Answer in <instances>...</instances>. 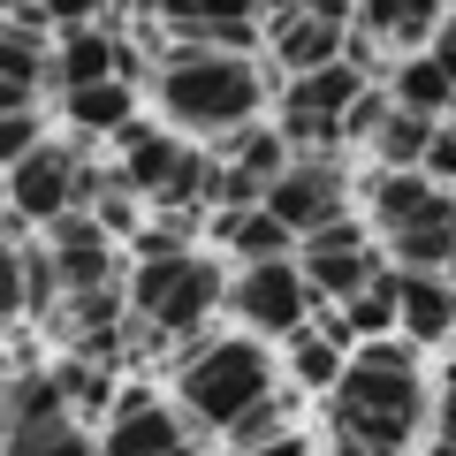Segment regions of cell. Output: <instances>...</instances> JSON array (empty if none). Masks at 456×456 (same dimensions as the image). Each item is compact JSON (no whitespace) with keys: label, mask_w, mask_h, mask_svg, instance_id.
Listing matches in <instances>:
<instances>
[{"label":"cell","mask_w":456,"mask_h":456,"mask_svg":"<svg viewBox=\"0 0 456 456\" xmlns=\"http://www.w3.org/2000/svg\"><path fill=\"white\" fill-rule=\"evenodd\" d=\"M221 152H228V167H244L251 183H274L281 167L297 160V152H289V137H281V130H266V122H244L236 137H221Z\"/></svg>","instance_id":"44dd1931"},{"label":"cell","mask_w":456,"mask_h":456,"mask_svg":"<svg viewBox=\"0 0 456 456\" xmlns=\"http://www.w3.org/2000/svg\"><path fill=\"white\" fill-rule=\"evenodd\" d=\"M61 305V266L46 244H23V320H53Z\"/></svg>","instance_id":"d4e9b609"},{"label":"cell","mask_w":456,"mask_h":456,"mask_svg":"<svg viewBox=\"0 0 456 456\" xmlns=\"http://www.w3.org/2000/svg\"><path fill=\"white\" fill-rule=\"evenodd\" d=\"M99 198V167L84 160L77 145H38V152H23L16 167H8V213L16 221H31V228H53L61 213H84Z\"/></svg>","instance_id":"5b68a950"},{"label":"cell","mask_w":456,"mask_h":456,"mask_svg":"<svg viewBox=\"0 0 456 456\" xmlns=\"http://www.w3.org/2000/svg\"><path fill=\"white\" fill-rule=\"evenodd\" d=\"M305 0H259V23H274V16H297Z\"/></svg>","instance_id":"74e56055"},{"label":"cell","mask_w":456,"mask_h":456,"mask_svg":"<svg viewBox=\"0 0 456 456\" xmlns=\"http://www.w3.org/2000/svg\"><path fill=\"white\" fill-rule=\"evenodd\" d=\"M114 145H122V191H145V198H160L167 183H175V167H183L175 130H152V122H130V130L114 137Z\"/></svg>","instance_id":"5bb4252c"},{"label":"cell","mask_w":456,"mask_h":456,"mask_svg":"<svg viewBox=\"0 0 456 456\" xmlns=\"http://www.w3.org/2000/svg\"><path fill=\"white\" fill-rule=\"evenodd\" d=\"M305 251H365V221L358 213H335V221H320L312 236H297Z\"/></svg>","instance_id":"f546056e"},{"label":"cell","mask_w":456,"mask_h":456,"mask_svg":"<svg viewBox=\"0 0 456 456\" xmlns=\"http://www.w3.org/2000/svg\"><path fill=\"white\" fill-rule=\"evenodd\" d=\"M244 456H312V449H305V434H281V441H266V449H244Z\"/></svg>","instance_id":"8d00e7d4"},{"label":"cell","mask_w":456,"mask_h":456,"mask_svg":"<svg viewBox=\"0 0 456 456\" xmlns=\"http://www.w3.org/2000/svg\"><path fill=\"white\" fill-rule=\"evenodd\" d=\"M342 23H320V16H274L266 23V53H274V69H281V84L289 77H312V69H327V61H342Z\"/></svg>","instance_id":"4fadbf2b"},{"label":"cell","mask_w":456,"mask_h":456,"mask_svg":"<svg viewBox=\"0 0 456 456\" xmlns=\"http://www.w3.org/2000/svg\"><path fill=\"white\" fill-rule=\"evenodd\" d=\"M167 456H198V449H191V441H183V449H167Z\"/></svg>","instance_id":"ab89813d"},{"label":"cell","mask_w":456,"mask_h":456,"mask_svg":"<svg viewBox=\"0 0 456 456\" xmlns=\"http://www.w3.org/2000/svg\"><path fill=\"white\" fill-rule=\"evenodd\" d=\"M281 434H297V395H281V388H266L259 403L244 411V419L228 426V456H244V449H266V441H281Z\"/></svg>","instance_id":"7402d4cb"},{"label":"cell","mask_w":456,"mask_h":456,"mask_svg":"<svg viewBox=\"0 0 456 456\" xmlns=\"http://www.w3.org/2000/svg\"><path fill=\"white\" fill-rule=\"evenodd\" d=\"M221 305L244 327H259V335H297L305 312H312V289H305V266L297 259H266V266H244V274L228 281Z\"/></svg>","instance_id":"8992f818"},{"label":"cell","mask_w":456,"mask_h":456,"mask_svg":"<svg viewBox=\"0 0 456 456\" xmlns=\"http://www.w3.org/2000/svg\"><path fill=\"white\" fill-rule=\"evenodd\" d=\"M198 23H259V0H191Z\"/></svg>","instance_id":"1f68e13d"},{"label":"cell","mask_w":456,"mask_h":456,"mask_svg":"<svg viewBox=\"0 0 456 456\" xmlns=\"http://www.w3.org/2000/svg\"><path fill=\"white\" fill-rule=\"evenodd\" d=\"M449 23V0H358L350 31H365L373 46H403V53H426V38Z\"/></svg>","instance_id":"7c38bea8"},{"label":"cell","mask_w":456,"mask_h":456,"mask_svg":"<svg viewBox=\"0 0 456 456\" xmlns=\"http://www.w3.org/2000/svg\"><path fill=\"white\" fill-rule=\"evenodd\" d=\"M38 16L61 23V31H84V23L99 16V0H38Z\"/></svg>","instance_id":"d6a6232c"},{"label":"cell","mask_w":456,"mask_h":456,"mask_svg":"<svg viewBox=\"0 0 456 456\" xmlns=\"http://www.w3.org/2000/svg\"><path fill=\"white\" fill-rule=\"evenodd\" d=\"M434 441H456V380H449V395L434 403Z\"/></svg>","instance_id":"e575fe53"},{"label":"cell","mask_w":456,"mask_h":456,"mask_svg":"<svg viewBox=\"0 0 456 456\" xmlns=\"http://www.w3.org/2000/svg\"><path fill=\"white\" fill-rule=\"evenodd\" d=\"M426 183H456V114H441L434 130H426V160H419Z\"/></svg>","instance_id":"f1b7e54d"},{"label":"cell","mask_w":456,"mask_h":456,"mask_svg":"<svg viewBox=\"0 0 456 456\" xmlns=\"http://www.w3.org/2000/svg\"><path fill=\"white\" fill-rule=\"evenodd\" d=\"M327 395H335V441H358L365 456H403L426 419L419 350L403 335H373L358 358H342V380Z\"/></svg>","instance_id":"6da1fadb"},{"label":"cell","mask_w":456,"mask_h":456,"mask_svg":"<svg viewBox=\"0 0 456 456\" xmlns=\"http://www.w3.org/2000/svg\"><path fill=\"white\" fill-rule=\"evenodd\" d=\"M395 335L411 350H434L456 335V274H403L395 266Z\"/></svg>","instance_id":"30bf717a"},{"label":"cell","mask_w":456,"mask_h":456,"mask_svg":"<svg viewBox=\"0 0 456 456\" xmlns=\"http://www.w3.org/2000/svg\"><path fill=\"white\" fill-rule=\"evenodd\" d=\"M175 388H183V411H191L198 426L228 434V426L274 388V358H266L251 335H198L175 358Z\"/></svg>","instance_id":"3957f363"},{"label":"cell","mask_w":456,"mask_h":456,"mask_svg":"<svg viewBox=\"0 0 456 456\" xmlns=\"http://www.w3.org/2000/svg\"><path fill=\"white\" fill-rule=\"evenodd\" d=\"M0 456H99V441L77 419H53V426H31V434H8Z\"/></svg>","instance_id":"cb8c5ba5"},{"label":"cell","mask_w":456,"mask_h":456,"mask_svg":"<svg viewBox=\"0 0 456 456\" xmlns=\"http://www.w3.org/2000/svg\"><path fill=\"white\" fill-rule=\"evenodd\" d=\"M152 92H160L167 122L198 137H236L266 107L259 61L251 53H206V46H167L160 69H152Z\"/></svg>","instance_id":"7a4b0ae2"},{"label":"cell","mask_w":456,"mask_h":456,"mask_svg":"<svg viewBox=\"0 0 456 456\" xmlns=\"http://www.w3.org/2000/svg\"><path fill=\"white\" fill-rule=\"evenodd\" d=\"M23 107H38L31 84H0V114H23Z\"/></svg>","instance_id":"d590c367"},{"label":"cell","mask_w":456,"mask_h":456,"mask_svg":"<svg viewBox=\"0 0 456 456\" xmlns=\"http://www.w3.org/2000/svg\"><path fill=\"white\" fill-rule=\"evenodd\" d=\"M0 198H8V167H0Z\"/></svg>","instance_id":"60d3db41"},{"label":"cell","mask_w":456,"mask_h":456,"mask_svg":"<svg viewBox=\"0 0 456 456\" xmlns=\"http://www.w3.org/2000/svg\"><path fill=\"white\" fill-rule=\"evenodd\" d=\"M426 53H434V61H441V77L456 84V8H449V23H441V31L426 38Z\"/></svg>","instance_id":"836d02e7"},{"label":"cell","mask_w":456,"mask_h":456,"mask_svg":"<svg viewBox=\"0 0 456 456\" xmlns=\"http://www.w3.org/2000/svg\"><path fill=\"white\" fill-rule=\"evenodd\" d=\"M342 8H358V0H342Z\"/></svg>","instance_id":"7bdbcfd3"},{"label":"cell","mask_w":456,"mask_h":456,"mask_svg":"<svg viewBox=\"0 0 456 456\" xmlns=\"http://www.w3.org/2000/svg\"><path fill=\"white\" fill-rule=\"evenodd\" d=\"M16 8H23V0H0V16H16Z\"/></svg>","instance_id":"f35d334b"},{"label":"cell","mask_w":456,"mask_h":456,"mask_svg":"<svg viewBox=\"0 0 456 456\" xmlns=\"http://www.w3.org/2000/svg\"><path fill=\"white\" fill-rule=\"evenodd\" d=\"M46 251L61 266V297H84V289H107L114 274V236L92 221V213H61L46 228Z\"/></svg>","instance_id":"9c48e42d"},{"label":"cell","mask_w":456,"mask_h":456,"mask_svg":"<svg viewBox=\"0 0 456 456\" xmlns=\"http://www.w3.org/2000/svg\"><path fill=\"white\" fill-rule=\"evenodd\" d=\"M167 449H183V419H175L152 388H122V395L107 403L99 456H167Z\"/></svg>","instance_id":"ba28073f"},{"label":"cell","mask_w":456,"mask_h":456,"mask_svg":"<svg viewBox=\"0 0 456 456\" xmlns=\"http://www.w3.org/2000/svg\"><path fill=\"white\" fill-rule=\"evenodd\" d=\"M61 114L77 137H122L137 122V92L122 77H107V84H84V92H61Z\"/></svg>","instance_id":"9a60e30c"},{"label":"cell","mask_w":456,"mask_h":456,"mask_svg":"<svg viewBox=\"0 0 456 456\" xmlns=\"http://www.w3.org/2000/svg\"><path fill=\"white\" fill-rule=\"evenodd\" d=\"M38 145H46V122H38V107L0 114V167H16L23 152H38Z\"/></svg>","instance_id":"83f0119b"},{"label":"cell","mask_w":456,"mask_h":456,"mask_svg":"<svg viewBox=\"0 0 456 456\" xmlns=\"http://www.w3.org/2000/svg\"><path fill=\"white\" fill-rule=\"evenodd\" d=\"M426 130H434V122H419V114H395V107H388V122H380V137H373L380 167H419V160H426Z\"/></svg>","instance_id":"484cf974"},{"label":"cell","mask_w":456,"mask_h":456,"mask_svg":"<svg viewBox=\"0 0 456 456\" xmlns=\"http://www.w3.org/2000/svg\"><path fill=\"white\" fill-rule=\"evenodd\" d=\"M0 395H8V365H0Z\"/></svg>","instance_id":"b9f144b4"},{"label":"cell","mask_w":456,"mask_h":456,"mask_svg":"<svg viewBox=\"0 0 456 456\" xmlns=\"http://www.w3.org/2000/svg\"><path fill=\"white\" fill-rule=\"evenodd\" d=\"M388 107H395V114H419V122H441V114L456 107V84L441 77L434 53H403L395 77H388Z\"/></svg>","instance_id":"2e32d148"},{"label":"cell","mask_w":456,"mask_h":456,"mask_svg":"<svg viewBox=\"0 0 456 456\" xmlns=\"http://www.w3.org/2000/svg\"><path fill=\"white\" fill-rule=\"evenodd\" d=\"M388 251L403 274H449L456 266V191H434V206L419 221L388 228Z\"/></svg>","instance_id":"8fae6325"},{"label":"cell","mask_w":456,"mask_h":456,"mask_svg":"<svg viewBox=\"0 0 456 456\" xmlns=\"http://www.w3.org/2000/svg\"><path fill=\"white\" fill-rule=\"evenodd\" d=\"M53 419H69L61 373H23V380H8V395H0V441H8V434H31V426H53Z\"/></svg>","instance_id":"ac0fdd59"},{"label":"cell","mask_w":456,"mask_h":456,"mask_svg":"<svg viewBox=\"0 0 456 456\" xmlns=\"http://www.w3.org/2000/svg\"><path fill=\"white\" fill-rule=\"evenodd\" d=\"M335 335H395V266H373L358 297H342V327Z\"/></svg>","instance_id":"ffe728a7"},{"label":"cell","mask_w":456,"mask_h":456,"mask_svg":"<svg viewBox=\"0 0 456 456\" xmlns=\"http://www.w3.org/2000/svg\"><path fill=\"white\" fill-rule=\"evenodd\" d=\"M0 320H23V244L0 236Z\"/></svg>","instance_id":"4dcf8cb0"},{"label":"cell","mask_w":456,"mask_h":456,"mask_svg":"<svg viewBox=\"0 0 456 456\" xmlns=\"http://www.w3.org/2000/svg\"><path fill=\"white\" fill-rule=\"evenodd\" d=\"M289 373L305 380V388H335V380H342L335 335H297V342H289Z\"/></svg>","instance_id":"4316f807"},{"label":"cell","mask_w":456,"mask_h":456,"mask_svg":"<svg viewBox=\"0 0 456 456\" xmlns=\"http://www.w3.org/2000/svg\"><path fill=\"white\" fill-rule=\"evenodd\" d=\"M297 266H305V289L312 297H358L365 274H373L380 259H373V251H305Z\"/></svg>","instance_id":"603a6c76"},{"label":"cell","mask_w":456,"mask_h":456,"mask_svg":"<svg viewBox=\"0 0 456 456\" xmlns=\"http://www.w3.org/2000/svg\"><path fill=\"white\" fill-rule=\"evenodd\" d=\"M221 297H228V274L206 251H167V259H145L130 274V305L152 335H198L221 312Z\"/></svg>","instance_id":"277c9868"},{"label":"cell","mask_w":456,"mask_h":456,"mask_svg":"<svg viewBox=\"0 0 456 456\" xmlns=\"http://www.w3.org/2000/svg\"><path fill=\"white\" fill-rule=\"evenodd\" d=\"M259 213H274L289 236H312L320 221H335V213H342V167L327 160V152H297V160L266 183Z\"/></svg>","instance_id":"52a82bcc"},{"label":"cell","mask_w":456,"mask_h":456,"mask_svg":"<svg viewBox=\"0 0 456 456\" xmlns=\"http://www.w3.org/2000/svg\"><path fill=\"white\" fill-rule=\"evenodd\" d=\"M213 236H221L244 266H266V259H289V251H297V236L274 221V213H259V206H251V213H221V221H213Z\"/></svg>","instance_id":"d6986e66"},{"label":"cell","mask_w":456,"mask_h":456,"mask_svg":"<svg viewBox=\"0 0 456 456\" xmlns=\"http://www.w3.org/2000/svg\"><path fill=\"white\" fill-rule=\"evenodd\" d=\"M107 77H114V31L84 23V31H61V38H53V69H46V84L84 92V84H107Z\"/></svg>","instance_id":"e0dca14e"}]
</instances>
